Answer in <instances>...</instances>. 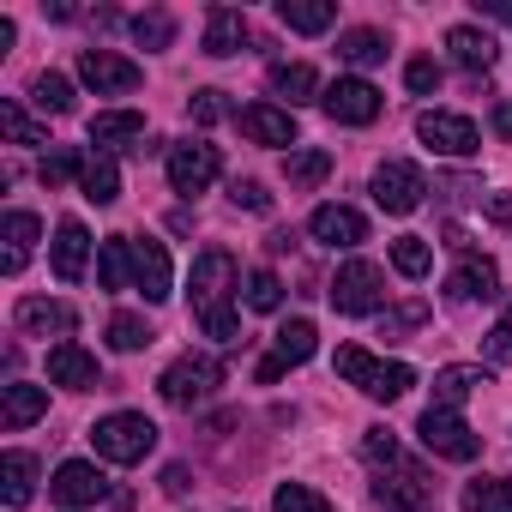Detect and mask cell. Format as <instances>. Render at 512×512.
<instances>
[{"label":"cell","mask_w":512,"mask_h":512,"mask_svg":"<svg viewBox=\"0 0 512 512\" xmlns=\"http://www.w3.org/2000/svg\"><path fill=\"white\" fill-rule=\"evenodd\" d=\"M241 290V266H235V253H223V247H205L199 260H193V320L205 326V338H217V344H235L241 338V320L229 314V296Z\"/></svg>","instance_id":"obj_1"},{"label":"cell","mask_w":512,"mask_h":512,"mask_svg":"<svg viewBox=\"0 0 512 512\" xmlns=\"http://www.w3.org/2000/svg\"><path fill=\"white\" fill-rule=\"evenodd\" d=\"M338 374H344L362 398H374V404H392V398H404V392L416 386V368H410V362L368 356L362 344H344V350H338Z\"/></svg>","instance_id":"obj_2"},{"label":"cell","mask_w":512,"mask_h":512,"mask_svg":"<svg viewBox=\"0 0 512 512\" xmlns=\"http://www.w3.org/2000/svg\"><path fill=\"white\" fill-rule=\"evenodd\" d=\"M91 446H97V458H109V464H139V458H151V446H157V422L139 416V410H115V416H103V422L91 428Z\"/></svg>","instance_id":"obj_3"},{"label":"cell","mask_w":512,"mask_h":512,"mask_svg":"<svg viewBox=\"0 0 512 512\" xmlns=\"http://www.w3.org/2000/svg\"><path fill=\"white\" fill-rule=\"evenodd\" d=\"M217 386H223V362H217V356H193V350H187L181 362H169V368H163V380H157L163 404H175V410L205 404Z\"/></svg>","instance_id":"obj_4"},{"label":"cell","mask_w":512,"mask_h":512,"mask_svg":"<svg viewBox=\"0 0 512 512\" xmlns=\"http://www.w3.org/2000/svg\"><path fill=\"white\" fill-rule=\"evenodd\" d=\"M326 296H332V308L338 314H380V302H386V272L374 266V260H350V266H338V278L326 284Z\"/></svg>","instance_id":"obj_5"},{"label":"cell","mask_w":512,"mask_h":512,"mask_svg":"<svg viewBox=\"0 0 512 512\" xmlns=\"http://www.w3.org/2000/svg\"><path fill=\"white\" fill-rule=\"evenodd\" d=\"M416 434H422V446H428L434 458H452V464H470V458L482 452V440L470 434V422H464L452 404H428L422 422H416Z\"/></svg>","instance_id":"obj_6"},{"label":"cell","mask_w":512,"mask_h":512,"mask_svg":"<svg viewBox=\"0 0 512 512\" xmlns=\"http://www.w3.org/2000/svg\"><path fill=\"white\" fill-rule=\"evenodd\" d=\"M416 139L440 157H476L482 151V133L470 115H452V109H422L416 115Z\"/></svg>","instance_id":"obj_7"},{"label":"cell","mask_w":512,"mask_h":512,"mask_svg":"<svg viewBox=\"0 0 512 512\" xmlns=\"http://www.w3.org/2000/svg\"><path fill=\"white\" fill-rule=\"evenodd\" d=\"M368 193H374V205H380V211H392V217H410V211L422 205L428 181H422V169H416V163H404V157H386V163L374 169Z\"/></svg>","instance_id":"obj_8"},{"label":"cell","mask_w":512,"mask_h":512,"mask_svg":"<svg viewBox=\"0 0 512 512\" xmlns=\"http://www.w3.org/2000/svg\"><path fill=\"white\" fill-rule=\"evenodd\" d=\"M217 169H223V157H217V145H205V139H181V145H169V187L175 193H205L211 181H217Z\"/></svg>","instance_id":"obj_9"},{"label":"cell","mask_w":512,"mask_h":512,"mask_svg":"<svg viewBox=\"0 0 512 512\" xmlns=\"http://www.w3.org/2000/svg\"><path fill=\"white\" fill-rule=\"evenodd\" d=\"M320 109L338 127H368V121H380V91L368 79H332L326 97H320Z\"/></svg>","instance_id":"obj_10"},{"label":"cell","mask_w":512,"mask_h":512,"mask_svg":"<svg viewBox=\"0 0 512 512\" xmlns=\"http://www.w3.org/2000/svg\"><path fill=\"white\" fill-rule=\"evenodd\" d=\"M374 500L386 512H434V482H422L416 464H392V470H380Z\"/></svg>","instance_id":"obj_11"},{"label":"cell","mask_w":512,"mask_h":512,"mask_svg":"<svg viewBox=\"0 0 512 512\" xmlns=\"http://www.w3.org/2000/svg\"><path fill=\"white\" fill-rule=\"evenodd\" d=\"M79 79H85L97 97H127V91H139V67H133L127 55H115V49H85V55H79Z\"/></svg>","instance_id":"obj_12"},{"label":"cell","mask_w":512,"mask_h":512,"mask_svg":"<svg viewBox=\"0 0 512 512\" xmlns=\"http://www.w3.org/2000/svg\"><path fill=\"white\" fill-rule=\"evenodd\" d=\"M133 290L145 296V302H169V290H175V272H169V247L163 241H133Z\"/></svg>","instance_id":"obj_13"},{"label":"cell","mask_w":512,"mask_h":512,"mask_svg":"<svg viewBox=\"0 0 512 512\" xmlns=\"http://www.w3.org/2000/svg\"><path fill=\"white\" fill-rule=\"evenodd\" d=\"M49 494H55L61 506H97V500L109 494V476H103L97 464H85V458H67V464L55 470Z\"/></svg>","instance_id":"obj_14"},{"label":"cell","mask_w":512,"mask_h":512,"mask_svg":"<svg viewBox=\"0 0 512 512\" xmlns=\"http://www.w3.org/2000/svg\"><path fill=\"white\" fill-rule=\"evenodd\" d=\"M13 320H19L25 338H61V344H67V332L79 326V314H73L67 302H49V296H25Z\"/></svg>","instance_id":"obj_15"},{"label":"cell","mask_w":512,"mask_h":512,"mask_svg":"<svg viewBox=\"0 0 512 512\" xmlns=\"http://www.w3.org/2000/svg\"><path fill=\"white\" fill-rule=\"evenodd\" d=\"M241 133L253 145H296V109H284V103H247L241 109Z\"/></svg>","instance_id":"obj_16"},{"label":"cell","mask_w":512,"mask_h":512,"mask_svg":"<svg viewBox=\"0 0 512 512\" xmlns=\"http://www.w3.org/2000/svg\"><path fill=\"white\" fill-rule=\"evenodd\" d=\"M85 260H91V229H85L79 217H67V223L55 229L49 266H55V278H61V284H79V278H85Z\"/></svg>","instance_id":"obj_17"},{"label":"cell","mask_w":512,"mask_h":512,"mask_svg":"<svg viewBox=\"0 0 512 512\" xmlns=\"http://www.w3.org/2000/svg\"><path fill=\"white\" fill-rule=\"evenodd\" d=\"M308 235H314L320 247H356V241H368V223H362L356 205H320V211L308 217Z\"/></svg>","instance_id":"obj_18"},{"label":"cell","mask_w":512,"mask_h":512,"mask_svg":"<svg viewBox=\"0 0 512 512\" xmlns=\"http://www.w3.org/2000/svg\"><path fill=\"white\" fill-rule=\"evenodd\" d=\"M494 290H500V272H494L488 253H464L458 272L446 278V296H452V302H488Z\"/></svg>","instance_id":"obj_19"},{"label":"cell","mask_w":512,"mask_h":512,"mask_svg":"<svg viewBox=\"0 0 512 512\" xmlns=\"http://www.w3.org/2000/svg\"><path fill=\"white\" fill-rule=\"evenodd\" d=\"M446 55H452V67H464V73H476V79H488V67H494V37L488 31H476V25H452L446 31Z\"/></svg>","instance_id":"obj_20"},{"label":"cell","mask_w":512,"mask_h":512,"mask_svg":"<svg viewBox=\"0 0 512 512\" xmlns=\"http://www.w3.org/2000/svg\"><path fill=\"white\" fill-rule=\"evenodd\" d=\"M49 380H55V386H67V392H91V386H97V356H91V350H79V344L67 338V344H55V350H49Z\"/></svg>","instance_id":"obj_21"},{"label":"cell","mask_w":512,"mask_h":512,"mask_svg":"<svg viewBox=\"0 0 512 512\" xmlns=\"http://www.w3.org/2000/svg\"><path fill=\"white\" fill-rule=\"evenodd\" d=\"M241 49H247V13L211 7V19H205V55H211V61H229V55H241Z\"/></svg>","instance_id":"obj_22"},{"label":"cell","mask_w":512,"mask_h":512,"mask_svg":"<svg viewBox=\"0 0 512 512\" xmlns=\"http://www.w3.org/2000/svg\"><path fill=\"white\" fill-rule=\"evenodd\" d=\"M37 416H49V392L43 386H25V380L0 386V428H31Z\"/></svg>","instance_id":"obj_23"},{"label":"cell","mask_w":512,"mask_h":512,"mask_svg":"<svg viewBox=\"0 0 512 512\" xmlns=\"http://www.w3.org/2000/svg\"><path fill=\"white\" fill-rule=\"evenodd\" d=\"M266 85H272V97H284V109H296V103H308V97H326V91H320V73H314L308 61H278V67L266 73Z\"/></svg>","instance_id":"obj_24"},{"label":"cell","mask_w":512,"mask_h":512,"mask_svg":"<svg viewBox=\"0 0 512 512\" xmlns=\"http://www.w3.org/2000/svg\"><path fill=\"white\" fill-rule=\"evenodd\" d=\"M7 253H0V272L7 278H19L25 272V260H31V247H37V235H43V223L31 217V211H7Z\"/></svg>","instance_id":"obj_25"},{"label":"cell","mask_w":512,"mask_h":512,"mask_svg":"<svg viewBox=\"0 0 512 512\" xmlns=\"http://www.w3.org/2000/svg\"><path fill=\"white\" fill-rule=\"evenodd\" d=\"M79 187H85L91 205H115V199H121V169H115V157H109V151H85Z\"/></svg>","instance_id":"obj_26"},{"label":"cell","mask_w":512,"mask_h":512,"mask_svg":"<svg viewBox=\"0 0 512 512\" xmlns=\"http://www.w3.org/2000/svg\"><path fill=\"white\" fill-rule=\"evenodd\" d=\"M97 278H103V290H133V235H109L103 241Z\"/></svg>","instance_id":"obj_27"},{"label":"cell","mask_w":512,"mask_h":512,"mask_svg":"<svg viewBox=\"0 0 512 512\" xmlns=\"http://www.w3.org/2000/svg\"><path fill=\"white\" fill-rule=\"evenodd\" d=\"M0 494H7V506H25L37 494V458L31 452H7V458H0Z\"/></svg>","instance_id":"obj_28"},{"label":"cell","mask_w":512,"mask_h":512,"mask_svg":"<svg viewBox=\"0 0 512 512\" xmlns=\"http://www.w3.org/2000/svg\"><path fill=\"white\" fill-rule=\"evenodd\" d=\"M133 139H145V115L139 109H103L91 121V145H133Z\"/></svg>","instance_id":"obj_29"},{"label":"cell","mask_w":512,"mask_h":512,"mask_svg":"<svg viewBox=\"0 0 512 512\" xmlns=\"http://www.w3.org/2000/svg\"><path fill=\"white\" fill-rule=\"evenodd\" d=\"M278 19H284L290 31L314 37V31H326V25L338 19V7H332V0H278Z\"/></svg>","instance_id":"obj_30"},{"label":"cell","mask_w":512,"mask_h":512,"mask_svg":"<svg viewBox=\"0 0 512 512\" xmlns=\"http://www.w3.org/2000/svg\"><path fill=\"white\" fill-rule=\"evenodd\" d=\"M338 61H350V67H380L386 61V31H344L338 37Z\"/></svg>","instance_id":"obj_31"},{"label":"cell","mask_w":512,"mask_h":512,"mask_svg":"<svg viewBox=\"0 0 512 512\" xmlns=\"http://www.w3.org/2000/svg\"><path fill=\"white\" fill-rule=\"evenodd\" d=\"M314 350H320V332H314V320H284V326H278V350H272L278 362H290V368H296V362H308Z\"/></svg>","instance_id":"obj_32"},{"label":"cell","mask_w":512,"mask_h":512,"mask_svg":"<svg viewBox=\"0 0 512 512\" xmlns=\"http://www.w3.org/2000/svg\"><path fill=\"white\" fill-rule=\"evenodd\" d=\"M464 512H512V482H506V476H476V482H464Z\"/></svg>","instance_id":"obj_33"},{"label":"cell","mask_w":512,"mask_h":512,"mask_svg":"<svg viewBox=\"0 0 512 512\" xmlns=\"http://www.w3.org/2000/svg\"><path fill=\"white\" fill-rule=\"evenodd\" d=\"M326 175H332V157H326V151H314V145H308V151H290V157H284V181H290L296 193H302V187H320Z\"/></svg>","instance_id":"obj_34"},{"label":"cell","mask_w":512,"mask_h":512,"mask_svg":"<svg viewBox=\"0 0 512 512\" xmlns=\"http://www.w3.org/2000/svg\"><path fill=\"white\" fill-rule=\"evenodd\" d=\"M476 386H488L482 368H440V374H434V404H452V410H458Z\"/></svg>","instance_id":"obj_35"},{"label":"cell","mask_w":512,"mask_h":512,"mask_svg":"<svg viewBox=\"0 0 512 512\" xmlns=\"http://www.w3.org/2000/svg\"><path fill=\"white\" fill-rule=\"evenodd\" d=\"M241 302L253 308V314H278L284 308V284H278V272H247V284H241Z\"/></svg>","instance_id":"obj_36"},{"label":"cell","mask_w":512,"mask_h":512,"mask_svg":"<svg viewBox=\"0 0 512 512\" xmlns=\"http://www.w3.org/2000/svg\"><path fill=\"white\" fill-rule=\"evenodd\" d=\"M392 266H398L404 278H428V272H434V247H428L422 235H398V241H392Z\"/></svg>","instance_id":"obj_37"},{"label":"cell","mask_w":512,"mask_h":512,"mask_svg":"<svg viewBox=\"0 0 512 512\" xmlns=\"http://www.w3.org/2000/svg\"><path fill=\"white\" fill-rule=\"evenodd\" d=\"M31 103H37L43 115H73V85H67L61 73H37V79H31Z\"/></svg>","instance_id":"obj_38"},{"label":"cell","mask_w":512,"mask_h":512,"mask_svg":"<svg viewBox=\"0 0 512 512\" xmlns=\"http://www.w3.org/2000/svg\"><path fill=\"white\" fill-rule=\"evenodd\" d=\"M85 175V151H49L43 163H37V181L43 187H67V181H79Z\"/></svg>","instance_id":"obj_39"},{"label":"cell","mask_w":512,"mask_h":512,"mask_svg":"<svg viewBox=\"0 0 512 512\" xmlns=\"http://www.w3.org/2000/svg\"><path fill=\"white\" fill-rule=\"evenodd\" d=\"M151 338H157V332H151V326H145L139 314H115V320H109V350H121V356L145 350Z\"/></svg>","instance_id":"obj_40"},{"label":"cell","mask_w":512,"mask_h":512,"mask_svg":"<svg viewBox=\"0 0 512 512\" xmlns=\"http://www.w3.org/2000/svg\"><path fill=\"white\" fill-rule=\"evenodd\" d=\"M272 512H332V500L314 494L308 482H284V488L272 494Z\"/></svg>","instance_id":"obj_41"},{"label":"cell","mask_w":512,"mask_h":512,"mask_svg":"<svg viewBox=\"0 0 512 512\" xmlns=\"http://www.w3.org/2000/svg\"><path fill=\"white\" fill-rule=\"evenodd\" d=\"M0 133H7L13 145H43V139H49V133H43V127H37L19 103H0Z\"/></svg>","instance_id":"obj_42"},{"label":"cell","mask_w":512,"mask_h":512,"mask_svg":"<svg viewBox=\"0 0 512 512\" xmlns=\"http://www.w3.org/2000/svg\"><path fill=\"white\" fill-rule=\"evenodd\" d=\"M133 37H139L145 49H169V37H175V19H169V13H139V19H133Z\"/></svg>","instance_id":"obj_43"},{"label":"cell","mask_w":512,"mask_h":512,"mask_svg":"<svg viewBox=\"0 0 512 512\" xmlns=\"http://www.w3.org/2000/svg\"><path fill=\"white\" fill-rule=\"evenodd\" d=\"M362 458L380 464V470H392V464H398V434H392V428H368V434H362Z\"/></svg>","instance_id":"obj_44"},{"label":"cell","mask_w":512,"mask_h":512,"mask_svg":"<svg viewBox=\"0 0 512 512\" xmlns=\"http://www.w3.org/2000/svg\"><path fill=\"white\" fill-rule=\"evenodd\" d=\"M187 115H193L199 127H217V121L229 115V97H223V91H193V97H187Z\"/></svg>","instance_id":"obj_45"},{"label":"cell","mask_w":512,"mask_h":512,"mask_svg":"<svg viewBox=\"0 0 512 512\" xmlns=\"http://www.w3.org/2000/svg\"><path fill=\"white\" fill-rule=\"evenodd\" d=\"M404 85H410L416 97H434V91H440V61H428V55L410 61V67H404Z\"/></svg>","instance_id":"obj_46"},{"label":"cell","mask_w":512,"mask_h":512,"mask_svg":"<svg viewBox=\"0 0 512 512\" xmlns=\"http://www.w3.org/2000/svg\"><path fill=\"white\" fill-rule=\"evenodd\" d=\"M229 199H235L241 211H272V193H266L260 181H241V175L229 181Z\"/></svg>","instance_id":"obj_47"},{"label":"cell","mask_w":512,"mask_h":512,"mask_svg":"<svg viewBox=\"0 0 512 512\" xmlns=\"http://www.w3.org/2000/svg\"><path fill=\"white\" fill-rule=\"evenodd\" d=\"M488 362H512V308H506V320L488 332Z\"/></svg>","instance_id":"obj_48"},{"label":"cell","mask_w":512,"mask_h":512,"mask_svg":"<svg viewBox=\"0 0 512 512\" xmlns=\"http://www.w3.org/2000/svg\"><path fill=\"white\" fill-rule=\"evenodd\" d=\"M163 494H175V500L187 494V470H181V464H169V470H163Z\"/></svg>","instance_id":"obj_49"},{"label":"cell","mask_w":512,"mask_h":512,"mask_svg":"<svg viewBox=\"0 0 512 512\" xmlns=\"http://www.w3.org/2000/svg\"><path fill=\"white\" fill-rule=\"evenodd\" d=\"M488 217H494V223H512V193H494V199H488Z\"/></svg>","instance_id":"obj_50"},{"label":"cell","mask_w":512,"mask_h":512,"mask_svg":"<svg viewBox=\"0 0 512 512\" xmlns=\"http://www.w3.org/2000/svg\"><path fill=\"white\" fill-rule=\"evenodd\" d=\"M386 326H422V302H410V308H398Z\"/></svg>","instance_id":"obj_51"},{"label":"cell","mask_w":512,"mask_h":512,"mask_svg":"<svg viewBox=\"0 0 512 512\" xmlns=\"http://www.w3.org/2000/svg\"><path fill=\"white\" fill-rule=\"evenodd\" d=\"M494 133L512 139V103H494Z\"/></svg>","instance_id":"obj_52"},{"label":"cell","mask_w":512,"mask_h":512,"mask_svg":"<svg viewBox=\"0 0 512 512\" xmlns=\"http://www.w3.org/2000/svg\"><path fill=\"white\" fill-rule=\"evenodd\" d=\"M482 13L500 19V25H512V0H482Z\"/></svg>","instance_id":"obj_53"}]
</instances>
